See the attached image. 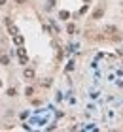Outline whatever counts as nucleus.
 Listing matches in <instances>:
<instances>
[{
    "label": "nucleus",
    "mask_w": 123,
    "mask_h": 132,
    "mask_svg": "<svg viewBox=\"0 0 123 132\" xmlns=\"http://www.w3.org/2000/svg\"><path fill=\"white\" fill-rule=\"evenodd\" d=\"M25 77H27V79H32V77H34V70L27 68V70H25Z\"/></svg>",
    "instance_id": "f257e3e1"
},
{
    "label": "nucleus",
    "mask_w": 123,
    "mask_h": 132,
    "mask_svg": "<svg viewBox=\"0 0 123 132\" xmlns=\"http://www.w3.org/2000/svg\"><path fill=\"white\" fill-rule=\"evenodd\" d=\"M13 42L17 43V45H23V36H17V34H15V38H13Z\"/></svg>",
    "instance_id": "f03ea898"
},
{
    "label": "nucleus",
    "mask_w": 123,
    "mask_h": 132,
    "mask_svg": "<svg viewBox=\"0 0 123 132\" xmlns=\"http://www.w3.org/2000/svg\"><path fill=\"white\" fill-rule=\"evenodd\" d=\"M8 27H10V34H13V36L17 34V28H15L13 25H8Z\"/></svg>",
    "instance_id": "7ed1b4c3"
},
{
    "label": "nucleus",
    "mask_w": 123,
    "mask_h": 132,
    "mask_svg": "<svg viewBox=\"0 0 123 132\" xmlns=\"http://www.w3.org/2000/svg\"><path fill=\"white\" fill-rule=\"evenodd\" d=\"M0 62H2V64H10V59L2 55V57H0Z\"/></svg>",
    "instance_id": "20e7f679"
},
{
    "label": "nucleus",
    "mask_w": 123,
    "mask_h": 132,
    "mask_svg": "<svg viewBox=\"0 0 123 132\" xmlns=\"http://www.w3.org/2000/svg\"><path fill=\"white\" fill-rule=\"evenodd\" d=\"M68 17H70L68 11H61V19H68Z\"/></svg>",
    "instance_id": "39448f33"
},
{
    "label": "nucleus",
    "mask_w": 123,
    "mask_h": 132,
    "mask_svg": "<svg viewBox=\"0 0 123 132\" xmlns=\"http://www.w3.org/2000/svg\"><path fill=\"white\" fill-rule=\"evenodd\" d=\"M101 15H102V10H97V11H95V19H99Z\"/></svg>",
    "instance_id": "423d86ee"
},
{
    "label": "nucleus",
    "mask_w": 123,
    "mask_h": 132,
    "mask_svg": "<svg viewBox=\"0 0 123 132\" xmlns=\"http://www.w3.org/2000/svg\"><path fill=\"white\" fill-rule=\"evenodd\" d=\"M25 92H27V94H29V96H30V94H32V92H34V89H32V87H29V89L25 91Z\"/></svg>",
    "instance_id": "0eeeda50"
},
{
    "label": "nucleus",
    "mask_w": 123,
    "mask_h": 132,
    "mask_svg": "<svg viewBox=\"0 0 123 132\" xmlns=\"http://www.w3.org/2000/svg\"><path fill=\"white\" fill-rule=\"evenodd\" d=\"M4 4H6V0H0V6H4Z\"/></svg>",
    "instance_id": "6e6552de"
}]
</instances>
